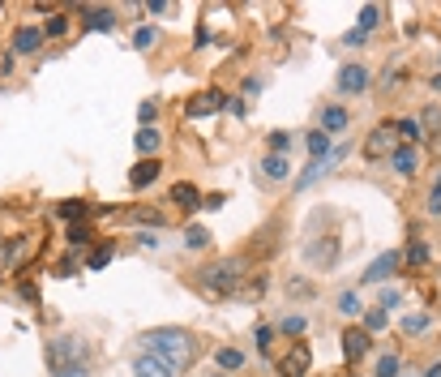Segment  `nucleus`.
I'll list each match as a JSON object with an SVG mask.
<instances>
[{"instance_id": "nucleus-1", "label": "nucleus", "mask_w": 441, "mask_h": 377, "mask_svg": "<svg viewBox=\"0 0 441 377\" xmlns=\"http://www.w3.org/2000/svg\"><path fill=\"white\" fill-rule=\"evenodd\" d=\"M47 245V223L43 214L18 202H0V279L22 275L26 266L43 253Z\"/></svg>"}, {"instance_id": "nucleus-2", "label": "nucleus", "mask_w": 441, "mask_h": 377, "mask_svg": "<svg viewBox=\"0 0 441 377\" xmlns=\"http://www.w3.org/2000/svg\"><path fill=\"white\" fill-rule=\"evenodd\" d=\"M146 347H150V356H159L172 373H185L197 360V339L189 330H150L146 335Z\"/></svg>"}, {"instance_id": "nucleus-3", "label": "nucleus", "mask_w": 441, "mask_h": 377, "mask_svg": "<svg viewBox=\"0 0 441 377\" xmlns=\"http://www.w3.org/2000/svg\"><path fill=\"white\" fill-rule=\"evenodd\" d=\"M244 275H249L244 257H218L214 266H206V271H201V288L214 292V296H236L240 283H244Z\"/></svg>"}, {"instance_id": "nucleus-4", "label": "nucleus", "mask_w": 441, "mask_h": 377, "mask_svg": "<svg viewBox=\"0 0 441 377\" xmlns=\"http://www.w3.org/2000/svg\"><path fill=\"white\" fill-rule=\"evenodd\" d=\"M223 107H228V94L210 86V90H201V94H193V99H189L185 116H189V120H201V116H214V112H223Z\"/></svg>"}, {"instance_id": "nucleus-5", "label": "nucleus", "mask_w": 441, "mask_h": 377, "mask_svg": "<svg viewBox=\"0 0 441 377\" xmlns=\"http://www.w3.org/2000/svg\"><path fill=\"white\" fill-rule=\"evenodd\" d=\"M339 347H343V360H347V364H356V360H364V356H368V347H373V343H368V330H364V326H352V330H343V335H339Z\"/></svg>"}, {"instance_id": "nucleus-6", "label": "nucleus", "mask_w": 441, "mask_h": 377, "mask_svg": "<svg viewBox=\"0 0 441 377\" xmlns=\"http://www.w3.org/2000/svg\"><path fill=\"white\" fill-rule=\"evenodd\" d=\"M309 364H313L309 343H296L287 356H279V373H283V377H309Z\"/></svg>"}, {"instance_id": "nucleus-7", "label": "nucleus", "mask_w": 441, "mask_h": 377, "mask_svg": "<svg viewBox=\"0 0 441 377\" xmlns=\"http://www.w3.org/2000/svg\"><path fill=\"white\" fill-rule=\"evenodd\" d=\"M168 202L176 206V210H185V214H193L197 206H206V197L197 193V185H189V180H176L172 185V193H168Z\"/></svg>"}, {"instance_id": "nucleus-8", "label": "nucleus", "mask_w": 441, "mask_h": 377, "mask_svg": "<svg viewBox=\"0 0 441 377\" xmlns=\"http://www.w3.org/2000/svg\"><path fill=\"white\" fill-rule=\"evenodd\" d=\"M368 82H373V78H368L364 65H343V69H339V90H343V94H364Z\"/></svg>"}, {"instance_id": "nucleus-9", "label": "nucleus", "mask_w": 441, "mask_h": 377, "mask_svg": "<svg viewBox=\"0 0 441 377\" xmlns=\"http://www.w3.org/2000/svg\"><path fill=\"white\" fill-rule=\"evenodd\" d=\"M399 261H403V253L399 249H390V253H381L368 271H364V283H381V279H390L395 271H399Z\"/></svg>"}, {"instance_id": "nucleus-10", "label": "nucleus", "mask_w": 441, "mask_h": 377, "mask_svg": "<svg viewBox=\"0 0 441 377\" xmlns=\"http://www.w3.org/2000/svg\"><path fill=\"white\" fill-rule=\"evenodd\" d=\"M43 47V26H18L13 30V56L22 51V56H35V51Z\"/></svg>"}, {"instance_id": "nucleus-11", "label": "nucleus", "mask_w": 441, "mask_h": 377, "mask_svg": "<svg viewBox=\"0 0 441 377\" xmlns=\"http://www.w3.org/2000/svg\"><path fill=\"white\" fill-rule=\"evenodd\" d=\"M390 168H395L399 176H416V172H420V150H416V146H395V150H390Z\"/></svg>"}, {"instance_id": "nucleus-12", "label": "nucleus", "mask_w": 441, "mask_h": 377, "mask_svg": "<svg viewBox=\"0 0 441 377\" xmlns=\"http://www.w3.org/2000/svg\"><path fill=\"white\" fill-rule=\"evenodd\" d=\"M352 125V116H347V107H339V103H330L325 112H321V133L325 137H335V133H343Z\"/></svg>"}, {"instance_id": "nucleus-13", "label": "nucleus", "mask_w": 441, "mask_h": 377, "mask_svg": "<svg viewBox=\"0 0 441 377\" xmlns=\"http://www.w3.org/2000/svg\"><path fill=\"white\" fill-rule=\"evenodd\" d=\"M159 172H163V163H159V159H142V163L129 172V185H133V189H150V185L159 180Z\"/></svg>"}, {"instance_id": "nucleus-14", "label": "nucleus", "mask_w": 441, "mask_h": 377, "mask_svg": "<svg viewBox=\"0 0 441 377\" xmlns=\"http://www.w3.org/2000/svg\"><path fill=\"white\" fill-rule=\"evenodd\" d=\"M133 377H176V373H172L168 364H163L159 356H150V352H146V356H137V360H133Z\"/></svg>"}, {"instance_id": "nucleus-15", "label": "nucleus", "mask_w": 441, "mask_h": 377, "mask_svg": "<svg viewBox=\"0 0 441 377\" xmlns=\"http://www.w3.org/2000/svg\"><path fill=\"white\" fill-rule=\"evenodd\" d=\"M82 18H86V30H99V35H107V30H112L116 26V13L112 9H82Z\"/></svg>"}, {"instance_id": "nucleus-16", "label": "nucleus", "mask_w": 441, "mask_h": 377, "mask_svg": "<svg viewBox=\"0 0 441 377\" xmlns=\"http://www.w3.org/2000/svg\"><path fill=\"white\" fill-rule=\"evenodd\" d=\"M56 214H61V219L73 228V223H82L86 214H90V206H86V202H77V197H69V202H61V206H56Z\"/></svg>"}, {"instance_id": "nucleus-17", "label": "nucleus", "mask_w": 441, "mask_h": 377, "mask_svg": "<svg viewBox=\"0 0 441 377\" xmlns=\"http://www.w3.org/2000/svg\"><path fill=\"white\" fill-rule=\"evenodd\" d=\"M261 172H266L270 180H287V176H292V163H287V159H283V154H266V163H261Z\"/></svg>"}, {"instance_id": "nucleus-18", "label": "nucleus", "mask_w": 441, "mask_h": 377, "mask_svg": "<svg viewBox=\"0 0 441 377\" xmlns=\"http://www.w3.org/2000/svg\"><path fill=\"white\" fill-rule=\"evenodd\" d=\"M214 364L228 369V373H236V369H244V352H240V347H218V352H214Z\"/></svg>"}, {"instance_id": "nucleus-19", "label": "nucleus", "mask_w": 441, "mask_h": 377, "mask_svg": "<svg viewBox=\"0 0 441 377\" xmlns=\"http://www.w3.org/2000/svg\"><path fill=\"white\" fill-rule=\"evenodd\" d=\"M304 146H309V154H313V159H330V150H335V146H330V137H325L321 129L304 133Z\"/></svg>"}, {"instance_id": "nucleus-20", "label": "nucleus", "mask_w": 441, "mask_h": 377, "mask_svg": "<svg viewBox=\"0 0 441 377\" xmlns=\"http://www.w3.org/2000/svg\"><path fill=\"white\" fill-rule=\"evenodd\" d=\"M133 142H137V150H142L146 159H154V150L163 146V137H159V129H137V133H133Z\"/></svg>"}, {"instance_id": "nucleus-21", "label": "nucleus", "mask_w": 441, "mask_h": 377, "mask_svg": "<svg viewBox=\"0 0 441 377\" xmlns=\"http://www.w3.org/2000/svg\"><path fill=\"white\" fill-rule=\"evenodd\" d=\"M385 150H390V129H373L368 142H364V154L377 159V154H385Z\"/></svg>"}, {"instance_id": "nucleus-22", "label": "nucleus", "mask_w": 441, "mask_h": 377, "mask_svg": "<svg viewBox=\"0 0 441 377\" xmlns=\"http://www.w3.org/2000/svg\"><path fill=\"white\" fill-rule=\"evenodd\" d=\"M65 35H69V18L65 13H51L47 26H43V39H65Z\"/></svg>"}, {"instance_id": "nucleus-23", "label": "nucleus", "mask_w": 441, "mask_h": 377, "mask_svg": "<svg viewBox=\"0 0 441 377\" xmlns=\"http://www.w3.org/2000/svg\"><path fill=\"white\" fill-rule=\"evenodd\" d=\"M112 253H116L112 245H94V249H90V257H86V266H90V271H103V266L112 261Z\"/></svg>"}, {"instance_id": "nucleus-24", "label": "nucleus", "mask_w": 441, "mask_h": 377, "mask_svg": "<svg viewBox=\"0 0 441 377\" xmlns=\"http://www.w3.org/2000/svg\"><path fill=\"white\" fill-rule=\"evenodd\" d=\"M395 133H403V137H407V142H411V146H416V142H424V137H428V133H424V125H420V120H399V125H395Z\"/></svg>"}, {"instance_id": "nucleus-25", "label": "nucleus", "mask_w": 441, "mask_h": 377, "mask_svg": "<svg viewBox=\"0 0 441 377\" xmlns=\"http://www.w3.org/2000/svg\"><path fill=\"white\" fill-rule=\"evenodd\" d=\"M185 245H189V249H206V245H210V228H201V223H193V228L185 232Z\"/></svg>"}, {"instance_id": "nucleus-26", "label": "nucleus", "mask_w": 441, "mask_h": 377, "mask_svg": "<svg viewBox=\"0 0 441 377\" xmlns=\"http://www.w3.org/2000/svg\"><path fill=\"white\" fill-rule=\"evenodd\" d=\"M399 326H403V335H424V330H428V317H424V313H411V317L399 321Z\"/></svg>"}, {"instance_id": "nucleus-27", "label": "nucleus", "mask_w": 441, "mask_h": 377, "mask_svg": "<svg viewBox=\"0 0 441 377\" xmlns=\"http://www.w3.org/2000/svg\"><path fill=\"white\" fill-rule=\"evenodd\" d=\"M309 261H317V266H330V261H335V240H325V245L309 249Z\"/></svg>"}, {"instance_id": "nucleus-28", "label": "nucleus", "mask_w": 441, "mask_h": 377, "mask_svg": "<svg viewBox=\"0 0 441 377\" xmlns=\"http://www.w3.org/2000/svg\"><path fill=\"white\" fill-rule=\"evenodd\" d=\"M266 146H270V154H283V150H287V146H292V137H287V133H283V129H274V133H270V137H266Z\"/></svg>"}, {"instance_id": "nucleus-29", "label": "nucleus", "mask_w": 441, "mask_h": 377, "mask_svg": "<svg viewBox=\"0 0 441 377\" xmlns=\"http://www.w3.org/2000/svg\"><path fill=\"white\" fill-rule=\"evenodd\" d=\"M377 22H381V9H377V5H364V9H360V30L368 35Z\"/></svg>"}, {"instance_id": "nucleus-30", "label": "nucleus", "mask_w": 441, "mask_h": 377, "mask_svg": "<svg viewBox=\"0 0 441 377\" xmlns=\"http://www.w3.org/2000/svg\"><path fill=\"white\" fill-rule=\"evenodd\" d=\"M407 261H411V266H424V261H428V245H424V240H411V245H407Z\"/></svg>"}, {"instance_id": "nucleus-31", "label": "nucleus", "mask_w": 441, "mask_h": 377, "mask_svg": "<svg viewBox=\"0 0 441 377\" xmlns=\"http://www.w3.org/2000/svg\"><path fill=\"white\" fill-rule=\"evenodd\" d=\"M150 43H154V26H137V30H133V47H137V51H146Z\"/></svg>"}, {"instance_id": "nucleus-32", "label": "nucleus", "mask_w": 441, "mask_h": 377, "mask_svg": "<svg viewBox=\"0 0 441 377\" xmlns=\"http://www.w3.org/2000/svg\"><path fill=\"white\" fill-rule=\"evenodd\" d=\"M65 240H69V245H90V228H86V223H73V228L65 232Z\"/></svg>"}, {"instance_id": "nucleus-33", "label": "nucleus", "mask_w": 441, "mask_h": 377, "mask_svg": "<svg viewBox=\"0 0 441 377\" xmlns=\"http://www.w3.org/2000/svg\"><path fill=\"white\" fill-rule=\"evenodd\" d=\"M420 125H424V129H433V133H441V107H424Z\"/></svg>"}, {"instance_id": "nucleus-34", "label": "nucleus", "mask_w": 441, "mask_h": 377, "mask_svg": "<svg viewBox=\"0 0 441 377\" xmlns=\"http://www.w3.org/2000/svg\"><path fill=\"white\" fill-rule=\"evenodd\" d=\"M129 219H137V223H150V228H159V223H163V214H159V210H129Z\"/></svg>"}, {"instance_id": "nucleus-35", "label": "nucleus", "mask_w": 441, "mask_h": 377, "mask_svg": "<svg viewBox=\"0 0 441 377\" xmlns=\"http://www.w3.org/2000/svg\"><path fill=\"white\" fill-rule=\"evenodd\" d=\"M253 339H257V352H270V339H274V326H266V321H261V326L253 330Z\"/></svg>"}, {"instance_id": "nucleus-36", "label": "nucleus", "mask_w": 441, "mask_h": 377, "mask_svg": "<svg viewBox=\"0 0 441 377\" xmlns=\"http://www.w3.org/2000/svg\"><path fill=\"white\" fill-rule=\"evenodd\" d=\"M279 330H283V335H304V330H309V321H304V317H283V326H279Z\"/></svg>"}, {"instance_id": "nucleus-37", "label": "nucleus", "mask_w": 441, "mask_h": 377, "mask_svg": "<svg viewBox=\"0 0 441 377\" xmlns=\"http://www.w3.org/2000/svg\"><path fill=\"white\" fill-rule=\"evenodd\" d=\"M339 313H347V317L360 313V296H356V292H343V296H339Z\"/></svg>"}, {"instance_id": "nucleus-38", "label": "nucleus", "mask_w": 441, "mask_h": 377, "mask_svg": "<svg viewBox=\"0 0 441 377\" xmlns=\"http://www.w3.org/2000/svg\"><path fill=\"white\" fill-rule=\"evenodd\" d=\"M385 326V309H368L364 313V330H381Z\"/></svg>"}, {"instance_id": "nucleus-39", "label": "nucleus", "mask_w": 441, "mask_h": 377, "mask_svg": "<svg viewBox=\"0 0 441 377\" xmlns=\"http://www.w3.org/2000/svg\"><path fill=\"white\" fill-rule=\"evenodd\" d=\"M377 377H399V360L395 356H381L377 360Z\"/></svg>"}, {"instance_id": "nucleus-40", "label": "nucleus", "mask_w": 441, "mask_h": 377, "mask_svg": "<svg viewBox=\"0 0 441 377\" xmlns=\"http://www.w3.org/2000/svg\"><path fill=\"white\" fill-rule=\"evenodd\" d=\"M321 172H325V163H313V168H309V172H304V176L296 180V189H309V185H313V180H317Z\"/></svg>"}, {"instance_id": "nucleus-41", "label": "nucleus", "mask_w": 441, "mask_h": 377, "mask_svg": "<svg viewBox=\"0 0 441 377\" xmlns=\"http://www.w3.org/2000/svg\"><path fill=\"white\" fill-rule=\"evenodd\" d=\"M137 116H142V129H150V120H154V103H142Z\"/></svg>"}, {"instance_id": "nucleus-42", "label": "nucleus", "mask_w": 441, "mask_h": 377, "mask_svg": "<svg viewBox=\"0 0 441 377\" xmlns=\"http://www.w3.org/2000/svg\"><path fill=\"white\" fill-rule=\"evenodd\" d=\"M18 65H13V51H5V56H0V78H9Z\"/></svg>"}, {"instance_id": "nucleus-43", "label": "nucleus", "mask_w": 441, "mask_h": 377, "mask_svg": "<svg viewBox=\"0 0 441 377\" xmlns=\"http://www.w3.org/2000/svg\"><path fill=\"white\" fill-rule=\"evenodd\" d=\"M56 377H86V369L82 364H69V369H56Z\"/></svg>"}, {"instance_id": "nucleus-44", "label": "nucleus", "mask_w": 441, "mask_h": 377, "mask_svg": "<svg viewBox=\"0 0 441 377\" xmlns=\"http://www.w3.org/2000/svg\"><path fill=\"white\" fill-rule=\"evenodd\" d=\"M347 43H352V47H360V43H368V35H364V30H360V26H356V30H352V35H347Z\"/></svg>"}, {"instance_id": "nucleus-45", "label": "nucleus", "mask_w": 441, "mask_h": 377, "mask_svg": "<svg viewBox=\"0 0 441 377\" xmlns=\"http://www.w3.org/2000/svg\"><path fill=\"white\" fill-rule=\"evenodd\" d=\"M428 214H441V193H428V206H424Z\"/></svg>"}, {"instance_id": "nucleus-46", "label": "nucleus", "mask_w": 441, "mask_h": 377, "mask_svg": "<svg viewBox=\"0 0 441 377\" xmlns=\"http://www.w3.org/2000/svg\"><path fill=\"white\" fill-rule=\"evenodd\" d=\"M428 377H441V364H433V369H428Z\"/></svg>"}, {"instance_id": "nucleus-47", "label": "nucleus", "mask_w": 441, "mask_h": 377, "mask_svg": "<svg viewBox=\"0 0 441 377\" xmlns=\"http://www.w3.org/2000/svg\"><path fill=\"white\" fill-rule=\"evenodd\" d=\"M433 193H441V172H437V180H433Z\"/></svg>"}, {"instance_id": "nucleus-48", "label": "nucleus", "mask_w": 441, "mask_h": 377, "mask_svg": "<svg viewBox=\"0 0 441 377\" xmlns=\"http://www.w3.org/2000/svg\"><path fill=\"white\" fill-rule=\"evenodd\" d=\"M214 377H223V373H214Z\"/></svg>"}]
</instances>
